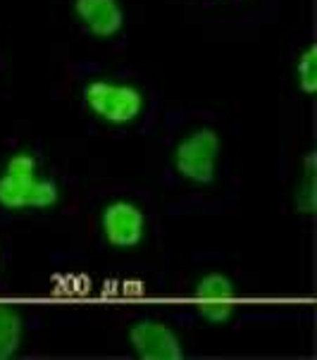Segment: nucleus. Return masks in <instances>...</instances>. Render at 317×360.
Here are the masks:
<instances>
[{
	"mask_svg": "<svg viewBox=\"0 0 317 360\" xmlns=\"http://www.w3.org/2000/svg\"><path fill=\"white\" fill-rule=\"evenodd\" d=\"M58 184L39 174V162L32 153L10 158L0 174V205L5 210H44L58 203Z\"/></svg>",
	"mask_w": 317,
	"mask_h": 360,
	"instance_id": "f257e3e1",
	"label": "nucleus"
},
{
	"mask_svg": "<svg viewBox=\"0 0 317 360\" xmlns=\"http://www.w3.org/2000/svg\"><path fill=\"white\" fill-rule=\"evenodd\" d=\"M84 101L96 117L108 124H129L141 115L143 96L129 84L93 79L84 86Z\"/></svg>",
	"mask_w": 317,
	"mask_h": 360,
	"instance_id": "f03ea898",
	"label": "nucleus"
},
{
	"mask_svg": "<svg viewBox=\"0 0 317 360\" xmlns=\"http://www.w3.org/2000/svg\"><path fill=\"white\" fill-rule=\"evenodd\" d=\"M219 136L210 129L191 131L174 148V169L191 184H210L217 174Z\"/></svg>",
	"mask_w": 317,
	"mask_h": 360,
	"instance_id": "7ed1b4c3",
	"label": "nucleus"
},
{
	"mask_svg": "<svg viewBox=\"0 0 317 360\" xmlns=\"http://www.w3.org/2000/svg\"><path fill=\"white\" fill-rule=\"evenodd\" d=\"M129 344L143 360H179L184 358V344L164 322L141 320L129 329Z\"/></svg>",
	"mask_w": 317,
	"mask_h": 360,
	"instance_id": "20e7f679",
	"label": "nucleus"
},
{
	"mask_svg": "<svg viewBox=\"0 0 317 360\" xmlns=\"http://www.w3.org/2000/svg\"><path fill=\"white\" fill-rule=\"evenodd\" d=\"M101 229L110 246L115 248H134L143 241L145 217L143 210L129 200H115L103 210Z\"/></svg>",
	"mask_w": 317,
	"mask_h": 360,
	"instance_id": "39448f33",
	"label": "nucleus"
},
{
	"mask_svg": "<svg viewBox=\"0 0 317 360\" xmlns=\"http://www.w3.org/2000/svg\"><path fill=\"white\" fill-rule=\"evenodd\" d=\"M196 310L203 320L208 322H227L231 313H234V303H236V289L231 284L229 277L219 272L205 274L203 279L196 284Z\"/></svg>",
	"mask_w": 317,
	"mask_h": 360,
	"instance_id": "423d86ee",
	"label": "nucleus"
},
{
	"mask_svg": "<svg viewBox=\"0 0 317 360\" xmlns=\"http://www.w3.org/2000/svg\"><path fill=\"white\" fill-rule=\"evenodd\" d=\"M79 22L98 39L117 36L124 27V10L119 0H75Z\"/></svg>",
	"mask_w": 317,
	"mask_h": 360,
	"instance_id": "0eeeda50",
	"label": "nucleus"
},
{
	"mask_svg": "<svg viewBox=\"0 0 317 360\" xmlns=\"http://www.w3.org/2000/svg\"><path fill=\"white\" fill-rule=\"evenodd\" d=\"M24 322L20 313L10 306H0V360H8L22 346Z\"/></svg>",
	"mask_w": 317,
	"mask_h": 360,
	"instance_id": "6e6552de",
	"label": "nucleus"
},
{
	"mask_svg": "<svg viewBox=\"0 0 317 360\" xmlns=\"http://www.w3.org/2000/svg\"><path fill=\"white\" fill-rule=\"evenodd\" d=\"M296 77H298V86H301L303 94L313 96L317 91V51H315V46H308L306 53L298 58Z\"/></svg>",
	"mask_w": 317,
	"mask_h": 360,
	"instance_id": "1a4fd4ad",
	"label": "nucleus"
}]
</instances>
